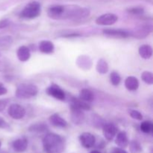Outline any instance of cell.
Returning a JSON list of instances; mask_svg holds the SVG:
<instances>
[{
	"mask_svg": "<svg viewBox=\"0 0 153 153\" xmlns=\"http://www.w3.org/2000/svg\"><path fill=\"white\" fill-rule=\"evenodd\" d=\"M90 10L78 5H54L48 10V16L53 19H73L79 20L88 17Z\"/></svg>",
	"mask_w": 153,
	"mask_h": 153,
	"instance_id": "cell-1",
	"label": "cell"
},
{
	"mask_svg": "<svg viewBox=\"0 0 153 153\" xmlns=\"http://www.w3.org/2000/svg\"><path fill=\"white\" fill-rule=\"evenodd\" d=\"M43 146L46 153H61L64 149V143L61 136L49 133L43 137Z\"/></svg>",
	"mask_w": 153,
	"mask_h": 153,
	"instance_id": "cell-2",
	"label": "cell"
},
{
	"mask_svg": "<svg viewBox=\"0 0 153 153\" xmlns=\"http://www.w3.org/2000/svg\"><path fill=\"white\" fill-rule=\"evenodd\" d=\"M38 88L33 84H20L16 91V97L19 99H30L35 97Z\"/></svg>",
	"mask_w": 153,
	"mask_h": 153,
	"instance_id": "cell-3",
	"label": "cell"
},
{
	"mask_svg": "<svg viewBox=\"0 0 153 153\" xmlns=\"http://www.w3.org/2000/svg\"><path fill=\"white\" fill-rule=\"evenodd\" d=\"M41 6L38 1H33L27 4L20 13V17L23 19H34L40 14Z\"/></svg>",
	"mask_w": 153,
	"mask_h": 153,
	"instance_id": "cell-4",
	"label": "cell"
},
{
	"mask_svg": "<svg viewBox=\"0 0 153 153\" xmlns=\"http://www.w3.org/2000/svg\"><path fill=\"white\" fill-rule=\"evenodd\" d=\"M9 116L14 120H20L25 115V110L19 104H12L9 106L7 110Z\"/></svg>",
	"mask_w": 153,
	"mask_h": 153,
	"instance_id": "cell-5",
	"label": "cell"
},
{
	"mask_svg": "<svg viewBox=\"0 0 153 153\" xmlns=\"http://www.w3.org/2000/svg\"><path fill=\"white\" fill-rule=\"evenodd\" d=\"M118 20V16L114 13H105L101 15L96 19L97 25H111L114 24Z\"/></svg>",
	"mask_w": 153,
	"mask_h": 153,
	"instance_id": "cell-6",
	"label": "cell"
},
{
	"mask_svg": "<svg viewBox=\"0 0 153 153\" xmlns=\"http://www.w3.org/2000/svg\"><path fill=\"white\" fill-rule=\"evenodd\" d=\"M46 92L51 97L59 100H64L65 99V94L64 91L55 84H52L46 90Z\"/></svg>",
	"mask_w": 153,
	"mask_h": 153,
	"instance_id": "cell-7",
	"label": "cell"
},
{
	"mask_svg": "<svg viewBox=\"0 0 153 153\" xmlns=\"http://www.w3.org/2000/svg\"><path fill=\"white\" fill-rule=\"evenodd\" d=\"M85 120V115L82 110L78 108L71 106V120L76 125H80L84 123Z\"/></svg>",
	"mask_w": 153,
	"mask_h": 153,
	"instance_id": "cell-8",
	"label": "cell"
},
{
	"mask_svg": "<svg viewBox=\"0 0 153 153\" xmlns=\"http://www.w3.org/2000/svg\"><path fill=\"white\" fill-rule=\"evenodd\" d=\"M79 140H80L81 144L84 147L87 148V149H89V148H91L92 146H94V145L95 144L96 139L95 137L91 133L84 132L79 137Z\"/></svg>",
	"mask_w": 153,
	"mask_h": 153,
	"instance_id": "cell-9",
	"label": "cell"
},
{
	"mask_svg": "<svg viewBox=\"0 0 153 153\" xmlns=\"http://www.w3.org/2000/svg\"><path fill=\"white\" fill-rule=\"evenodd\" d=\"M103 34L106 37L115 39L126 38L129 35L126 31L121 29H104Z\"/></svg>",
	"mask_w": 153,
	"mask_h": 153,
	"instance_id": "cell-10",
	"label": "cell"
},
{
	"mask_svg": "<svg viewBox=\"0 0 153 153\" xmlns=\"http://www.w3.org/2000/svg\"><path fill=\"white\" fill-rule=\"evenodd\" d=\"M117 129L114 124L107 123L102 128V133L106 140H112L116 136Z\"/></svg>",
	"mask_w": 153,
	"mask_h": 153,
	"instance_id": "cell-11",
	"label": "cell"
},
{
	"mask_svg": "<svg viewBox=\"0 0 153 153\" xmlns=\"http://www.w3.org/2000/svg\"><path fill=\"white\" fill-rule=\"evenodd\" d=\"M49 122L53 126L57 127V128H65L67 126V121L58 114H54L52 116H50Z\"/></svg>",
	"mask_w": 153,
	"mask_h": 153,
	"instance_id": "cell-12",
	"label": "cell"
},
{
	"mask_svg": "<svg viewBox=\"0 0 153 153\" xmlns=\"http://www.w3.org/2000/svg\"><path fill=\"white\" fill-rule=\"evenodd\" d=\"M28 146V141L25 138H19L12 143V147L16 152L22 153L25 152Z\"/></svg>",
	"mask_w": 153,
	"mask_h": 153,
	"instance_id": "cell-13",
	"label": "cell"
},
{
	"mask_svg": "<svg viewBox=\"0 0 153 153\" xmlns=\"http://www.w3.org/2000/svg\"><path fill=\"white\" fill-rule=\"evenodd\" d=\"M152 31V26L149 25H142L137 28L133 31L132 36L137 38H143L146 37Z\"/></svg>",
	"mask_w": 153,
	"mask_h": 153,
	"instance_id": "cell-14",
	"label": "cell"
},
{
	"mask_svg": "<svg viewBox=\"0 0 153 153\" xmlns=\"http://www.w3.org/2000/svg\"><path fill=\"white\" fill-rule=\"evenodd\" d=\"M115 143L121 149L127 147L128 145V139L125 131H120L117 134L115 140Z\"/></svg>",
	"mask_w": 153,
	"mask_h": 153,
	"instance_id": "cell-15",
	"label": "cell"
},
{
	"mask_svg": "<svg viewBox=\"0 0 153 153\" xmlns=\"http://www.w3.org/2000/svg\"><path fill=\"white\" fill-rule=\"evenodd\" d=\"M16 55H17V58L19 61L25 62V61H27L29 59L30 56H31V53H30L29 49L27 46H22L18 49Z\"/></svg>",
	"mask_w": 153,
	"mask_h": 153,
	"instance_id": "cell-16",
	"label": "cell"
},
{
	"mask_svg": "<svg viewBox=\"0 0 153 153\" xmlns=\"http://www.w3.org/2000/svg\"><path fill=\"white\" fill-rule=\"evenodd\" d=\"M54 44L49 40H42L39 44V49L45 54H50L54 51Z\"/></svg>",
	"mask_w": 153,
	"mask_h": 153,
	"instance_id": "cell-17",
	"label": "cell"
},
{
	"mask_svg": "<svg viewBox=\"0 0 153 153\" xmlns=\"http://www.w3.org/2000/svg\"><path fill=\"white\" fill-rule=\"evenodd\" d=\"M125 86L128 91H136L139 87V81L134 76H129L125 81Z\"/></svg>",
	"mask_w": 153,
	"mask_h": 153,
	"instance_id": "cell-18",
	"label": "cell"
},
{
	"mask_svg": "<svg viewBox=\"0 0 153 153\" xmlns=\"http://www.w3.org/2000/svg\"><path fill=\"white\" fill-rule=\"evenodd\" d=\"M139 55L143 59H149L152 55V49L149 45H142L139 48Z\"/></svg>",
	"mask_w": 153,
	"mask_h": 153,
	"instance_id": "cell-19",
	"label": "cell"
},
{
	"mask_svg": "<svg viewBox=\"0 0 153 153\" xmlns=\"http://www.w3.org/2000/svg\"><path fill=\"white\" fill-rule=\"evenodd\" d=\"M71 106L78 108L81 109V110L82 111H89L90 109H91V106L88 104V102L83 101V100H81L80 99H72Z\"/></svg>",
	"mask_w": 153,
	"mask_h": 153,
	"instance_id": "cell-20",
	"label": "cell"
},
{
	"mask_svg": "<svg viewBox=\"0 0 153 153\" xmlns=\"http://www.w3.org/2000/svg\"><path fill=\"white\" fill-rule=\"evenodd\" d=\"M94 94L92 91H91L88 89H83L80 91L79 94V99L81 100L87 102H91L94 100Z\"/></svg>",
	"mask_w": 153,
	"mask_h": 153,
	"instance_id": "cell-21",
	"label": "cell"
},
{
	"mask_svg": "<svg viewBox=\"0 0 153 153\" xmlns=\"http://www.w3.org/2000/svg\"><path fill=\"white\" fill-rule=\"evenodd\" d=\"M96 68H97V72L99 73H100V74H105L108 71V64L107 61L101 58L97 62Z\"/></svg>",
	"mask_w": 153,
	"mask_h": 153,
	"instance_id": "cell-22",
	"label": "cell"
},
{
	"mask_svg": "<svg viewBox=\"0 0 153 153\" xmlns=\"http://www.w3.org/2000/svg\"><path fill=\"white\" fill-rule=\"evenodd\" d=\"M77 64L81 68L89 69L91 66V61L90 58L87 56H82L79 58L77 61Z\"/></svg>",
	"mask_w": 153,
	"mask_h": 153,
	"instance_id": "cell-23",
	"label": "cell"
},
{
	"mask_svg": "<svg viewBox=\"0 0 153 153\" xmlns=\"http://www.w3.org/2000/svg\"><path fill=\"white\" fill-rule=\"evenodd\" d=\"M140 130L146 134H151L153 131V124L150 121H144L140 124Z\"/></svg>",
	"mask_w": 153,
	"mask_h": 153,
	"instance_id": "cell-24",
	"label": "cell"
},
{
	"mask_svg": "<svg viewBox=\"0 0 153 153\" xmlns=\"http://www.w3.org/2000/svg\"><path fill=\"white\" fill-rule=\"evenodd\" d=\"M142 80L149 85H152L153 83V76L152 73L149 71H144L141 74Z\"/></svg>",
	"mask_w": 153,
	"mask_h": 153,
	"instance_id": "cell-25",
	"label": "cell"
},
{
	"mask_svg": "<svg viewBox=\"0 0 153 153\" xmlns=\"http://www.w3.org/2000/svg\"><path fill=\"white\" fill-rule=\"evenodd\" d=\"M9 62L7 58L0 53V72L6 71L9 67Z\"/></svg>",
	"mask_w": 153,
	"mask_h": 153,
	"instance_id": "cell-26",
	"label": "cell"
},
{
	"mask_svg": "<svg viewBox=\"0 0 153 153\" xmlns=\"http://www.w3.org/2000/svg\"><path fill=\"white\" fill-rule=\"evenodd\" d=\"M110 80L112 85L117 86V85H118L120 83L121 77L119 75V73H117V72H113L110 76Z\"/></svg>",
	"mask_w": 153,
	"mask_h": 153,
	"instance_id": "cell-27",
	"label": "cell"
},
{
	"mask_svg": "<svg viewBox=\"0 0 153 153\" xmlns=\"http://www.w3.org/2000/svg\"><path fill=\"white\" fill-rule=\"evenodd\" d=\"M130 150L131 153H139L141 152L142 149L140 145L137 141H131L130 143Z\"/></svg>",
	"mask_w": 153,
	"mask_h": 153,
	"instance_id": "cell-28",
	"label": "cell"
},
{
	"mask_svg": "<svg viewBox=\"0 0 153 153\" xmlns=\"http://www.w3.org/2000/svg\"><path fill=\"white\" fill-rule=\"evenodd\" d=\"M129 114L131 116V117H132L133 119L137 120H141L143 119V115L138 111L131 110L129 111Z\"/></svg>",
	"mask_w": 153,
	"mask_h": 153,
	"instance_id": "cell-29",
	"label": "cell"
},
{
	"mask_svg": "<svg viewBox=\"0 0 153 153\" xmlns=\"http://www.w3.org/2000/svg\"><path fill=\"white\" fill-rule=\"evenodd\" d=\"M12 43V38L10 37H4L0 40V44L1 46H9Z\"/></svg>",
	"mask_w": 153,
	"mask_h": 153,
	"instance_id": "cell-30",
	"label": "cell"
},
{
	"mask_svg": "<svg viewBox=\"0 0 153 153\" xmlns=\"http://www.w3.org/2000/svg\"><path fill=\"white\" fill-rule=\"evenodd\" d=\"M128 12L132 14L138 15V14H142L143 13V9L140 8V7H133L128 10Z\"/></svg>",
	"mask_w": 153,
	"mask_h": 153,
	"instance_id": "cell-31",
	"label": "cell"
},
{
	"mask_svg": "<svg viewBox=\"0 0 153 153\" xmlns=\"http://www.w3.org/2000/svg\"><path fill=\"white\" fill-rule=\"evenodd\" d=\"M9 24H10V21L8 19H2V20L0 21V29L6 28V27L8 26Z\"/></svg>",
	"mask_w": 153,
	"mask_h": 153,
	"instance_id": "cell-32",
	"label": "cell"
},
{
	"mask_svg": "<svg viewBox=\"0 0 153 153\" xmlns=\"http://www.w3.org/2000/svg\"><path fill=\"white\" fill-rule=\"evenodd\" d=\"M6 105H7V102L5 100H0V111L2 110H4V108H5Z\"/></svg>",
	"mask_w": 153,
	"mask_h": 153,
	"instance_id": "cell-33",
	"label": "cell"
},
{
	"mask_svg": "<svg viewBox=\"0 0 153 153\" xmlns=\"http://www.w3.org/2000/svg\"><path fill=\"white\" fill-rule=\"evenodd\" d=\"M6 93H7V89L3 86L2 84L0 83V96L4 95Z\"/></svg>",
	"mask_w": 153,
	"mask_h": 153,
	"instance_id": "cell-34",
	"label": "cell"
},
{
	"mask_svg": "<svg viewBox=\"0 0 153 153\" xmlns=\"http://www.w3.org/2000/svg\"><path fill=\"white\" fill-rule=\"evenodd\" d=\"M112 153H128L126 151L124 150L123 149H121V148H117V149H114V151Z\"/></svg>",
	"mask_w": 153,
	"mask_h": 153,
	"instance_id": "cell-35",
	"label": "cell"
},
{
	"mask_svg": "<svg viewBox=\"0 0 153 153\" xmlns=\"http://www.w3.org/2000/svg\"><path fill=\"white\" fill-rule=\"evenodd\" d=\"M4 126H5V123L1 118H0V127L3 128V127H4Z\"/></svg>",
	"mask_w": 153,
	"mask_h": 153,
	"instance_id": "cell-36",
	"label": "cell"
},
{
	"mask_svg": "<svg viewBox=\"0 0 153 153\" xmlns=\"http://www.w3.org/2000/svg\"><path fill=\"white\" fill-rule=\"evenodd\" d=\"M90 153H101V152H100L99 150H93V151H91Z\"/></svg>",
	"mask_w": 153,
	"mask_h": 153,
	"instance_id": "cell-37",
	"label": "cell"
},
{
	"mask_svg": "<svg viewBox=\"0 0 153 153\" xmlns=\"http://www.w3.org/2000/svg\"><path fill=\"white\" fill-rule=\"evenodd\" d=\"M0 153H7V152H0Z\"/></svg>",
	"mask_w": 153,
	"mask_h": 153,
	"instance_id": "cell-38",
	"label": "cell"
},
{
	"mask_svg": "<svg viewBox=\"0 0 153 153\" xmlns=\"http://www.w3.org/2000/svg\"><path fill=\"white\" fill-rule=\"evenodd\" d=\"M0 147H1V143H0Z\"/></svg>",
	"mask_w": 153,
	"mask_h": 153,
	"instance_id": "cell-39",
	"label": "cell"
}]
</instances>
